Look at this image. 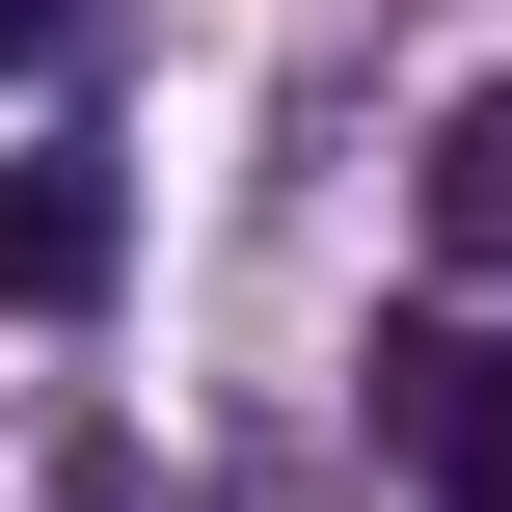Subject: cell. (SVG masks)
Wrapping results in <instances>:
<instances>
[{"label": "cell", "mask_w": 512, "mask_h": 512, "mask_svg": "<svg viewBox=\"0 0 512 512\" xmlns=\"http://www.w3.org/2000/svg\"><path fill=\"white\" fill-rule=\"evenodd\" d=\"M378 432H405L432 512H512V324H405L378 351Z\"/></svg>", "instance_id": "6da1fadb"}, {"label": "cell", "mask_w": 512, "mask_h": 512, "mask_svg": "<svg viewBox=\"0 0 512 512\" xmlns=\"http://www.w3.org/2000/svg\"><path fill=\"white\" fill-rule=\"evenodd\" d=\"M27 54H54V0H0V81H27Z\"/></svg>", "instance_id": "277c9868"}, {"label": "cell", "mask_w": 512, "mask_h": 512, "mask_svg": "<svg viewBox=\"0 0 512 512\" xmlns=\"http://www.w3.org/2000/svg\"><path fill=\"white\" fill-rule=\"evenodd\" d=\"M108 297V189L81 162H0V324H81Z\"/></svg>", "instance_id": "7a4b0ae2"}, {"label": "cell", "mask_w": 512, "mask_h": 512, "mask_svg": "<svg viewBox=\"0 0 512 512\" xmlns=\"http://www.w3.org/2000/svg\"><path fill=\"white\" fill-rule=\"evenodd\" d=\"M432 243H459V270H512V81L432 135Z\"/></svg>", "instance_id": "3957f363"}]
</instances>
